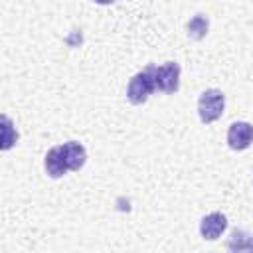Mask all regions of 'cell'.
I'll return each mask as SVG.
<instances>
[{
  "mask_svg": "<svg viewBox=\"0 0 253 253\" xmlns=\"http://www.w3.org/2000/svg\"><path fill=\"white\" fill-rule=\"evenodd\" d=\"M154 69H156V65H148V67H144L142 71H138V73L128 81L126 97H128V101H130L132 105H142V103L152 95V91L156 89Z\"/></svg>",
  "mask_w": 253,
  "mask_h": 253,
  "instance_id": "obj_1",
  "label": "cell"
},
{
  "mask_svg": "<svg viewBox=\"0 0 253 253\" xmlns=\"http://www.w3.org/2000/svg\"><path fill=\"white\" fill-rule=\"evenodd\" d=\"M223 109H225V95L219 89H206L198 99V115L206 125L217 121Z\"/></svg>",
  "mask_w": 253,
  "mask_h": 253,
  "instance_id": "obj_2",
  "label": "cell"
},
{
  "mask_svg": "<svg viewBox=\"0 0 253 253\" xmlns=\"http://www.w3.org/2000/svg\"><path fill=\"white\" fill-rule=\"evenodd\" d=\"M156 89L164 93H176L180 87V65L176 61H166L164 65L154 69Z\"/></svg>",
  "mask_w": 253,
  "mask_h": 253,
  "instance_id": "obj_3",
  "label": "cell"
},
{
  "mask_svg": "<svg viewBox=\"0 0 253 253\" xmlns=\"http://www.w3.org/2000/svg\"><path fill=\"white\" fill-rule=\"evenodd\" d=\"M253 142V126L245 121H237L227 128V144L233 150H245Z\"/></svg>",
  "mask_w": 253,
  "mask_h": 253,
  "instance_id": "obj_4",
  "label": "cell"
},
{
  "mask_svg": "<svg viewBox=\"0 0 253 253\" xmlns=\"http://www.w3.org/2000/svg\"><path fill=\"white\" fill-rule=\"evenodd\" d=\"M227 227V217L219 211H213V213H208L202 223H200V233L204 239L208 241H215Z\"/></svg>",
  "mask_w": 253,
  "mask_h": 253,
  "instance_id": "obj_5",
  "label": "cell"
},
{
  "mask_svg": "<svg viewBox=\"0 0 253 253\" xmlns=\"http://www.w3.org/2000/svg\"><path fill=\"white\" fill-rule=\"evenodd\" d=\"M67 170H69V166H67V160H65L63 146L59 144V146L49 148L47 154H45V172H47V176L61 178Z\"/></svg>",
  "mask_w": 253,
  "mask_h": 253,
  "instance_id": "obj_6",
  "label": "cell"
},
{
  "mask_svg": "<svg viewBox=\"0 0 253 253\" xmlns=\"http://www.w3.org/2000/svg\"><path fill=\"white\" fill-rule=\"evenodd\" d=\"M61 146H63V152H65V160H67L69 170H79L85 164V160H87V152H85L83 144H79L75 140H69V142L61 144Z\"/></svg>",
  "mask_w": 253,
  "mask_h": 253,
  "instance_id": "obj_7",
  "label": "cell"
},
{
  "mask_svg": "<svg viewBox=\"0 0 253 253\" xmlns=\"http://www.w3.org/2000/svg\"><path fill=\"white\" fill-rule=\"evenodd\" d=\"M208 18L204 16V14H196L190 22H188V36L190 38H194V40H202V38H206V34H208Z\"/></svg>",
  "mask_w": 253,
  "mask_h": 253,
  "instance_id": "obj_8",
  "label": "cell"
},
{
  "mask_svg": "<svg viewBox=\"0 0 253 253\" xmlns=\"http://www.w3.org/2000/svg\"><path fill=\"white\" fill-rule=\"evenodd\" d=\"M18 140V132L12 126L10 117H2V150H10L14 146V142Z\"/></svg>",
  "mask_w": 253,
  "mask_h": 253,
  "instance_id": "obj_9",
  "label": "cell"
},
{
  "mask_svg": "<svg viewBox=\"0 0 253 253\" xmlns=\"http://www.w3.org/2000/svg\"><path fill=\"white\" fill-rule=\"evenodd\" d=\"M227 247H229V249L243 251V249H249V241H247V237H245L243 231H237V229H235V231L231 233V239H229Z\"/></svg>",
  "mask_w": 253,
  "mask_h": 253,
  "instance_id": "obj_10",
  "label": "cell"
},
{
  "mask_svg": "<svg viewBox=\"0 0 253 253\" xmlns=\"http://www.w3.org/2000/svg\"><path fill=\"white\" fill-rule=\"evenodd\" d=\"M95 4H103V6H107V4H113L115 0H93Z\"/></svg>",
  "mask_w": 253,
  "mask_h": 253,
  "instance_id": "obj_11",
  "label": "cell"
},
{
  "mask_svg": "<svg viewBox=\"0 0 253 253\" xmlns=\"http://www.w3.org/2000/svg\"><path fill=\"white\" fill-rule=\"evenodd\" d=\"M249 249H253V237L249 239Z\"/></svg>",
  "mask_w": 253,
  "mask_h": 253,
  "instance_id": "obj_12",
  "label": "cell"
}]
</instances>
